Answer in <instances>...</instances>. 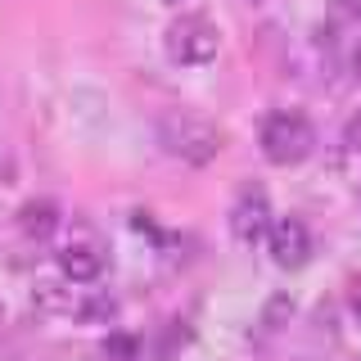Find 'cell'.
<instances>
[{
    "label": "cell",
    "mask_w": 361,
    "mask_h": 361,
    "mask_svg": "<svg viewBox=\"0 0 361 361\" xmlns=\"http://www.w3.org/2000/svg\"><path fill=\"white\" fill-rule=\"evenodd\" d=\"M271 199H267V190L262 185H244L240 190V199H235V212H231V231H235V240H244V244H257L262 235L271 231Z\"/></svg>",
    "instance_id": "obj_5"
},
{
    "label": "cell",
    "mask_w": 361,
    "mask_h": 361,
    "mask_svg": "<svg viewBox=\"0 0 361 361\" xmlns=\"http://www.w3.org/2000/svg\"><path fill=\"white\" fill-rule=\"evenodd\" d=\"M289 321H293V298H289V293H276V298L262 307V325H267V330H285Z\"/></svg>",
    "instance_id": "obj_10"
},
{
    "label": "cell",
    "mask_w": 361,
    "mask_h": 361,
    "mask_svg": "<svg viewBox=\"0 0 361 361\" xmlns=\"http://www.w3.org/2000/svg\"><path fill=\"white\" fill-rule=\"evenodd\" d=\"M267 248H271V262L285 267V271H298L302 262L312 257V231L302 217H276L267 231Z\"/></svg>",
    "instance_id": "obj_4"
},
{
    "label": "cell",
    "mask_w": 361,
    "mask_h": 361,
    "mask_svg": "<svg viewBox=\"0 0 361 361\" xmlns=\"http://www.w3.org/2000/svg\"><path fill=\"white\" fill-rule=\"evenodd\" d=\"M113 316H118V298L104 293V289H95L82 307H77V325H109Z\"/></svg>",
    "instance_id": "obj_8"
},
{
    "label": "cell",
    "mask_w": 361,
    "mask_h": 361,
    "mask_svg": "<svg viewBox=\"0 0 361 361\" xmlns=\"http://www.w3.org/2000/svg\"><path fill=\"white\" fill-rule=\"evenodd\" d=\"M353 73L361 77V45H357V50H353Z\"/></svg>",
    "instance_id": "obj_15"
},
{
    "label": "cell",
    "mask_w": 361,
    "mask_h": 361,
    "mask_svg": "<svg viewBox=\"0 0 361 361\" xmlns=\"http://www.w3.org/2000/svg\"><path fill=\"white\" fill-rule=\"evenodd\" d=\"M158 140H163L167 154H176L190 167H203L221 154V131L203 113H190V109H167L158 118Z\"/></svg>",
    "instance_id": "obj_1"
},
{
    "label": "cell",
    "mask_w": 361,
    "mask_h": 361,
    "mask_svg": "<svg viewBox=\"0 0 361 361\" xmlns=\"http://www.w3.org/2000/svg\"><path fill=\"white\" fill-rule=\"evenodd\" d=\"M135 353H140V338L127 334V330H113L104 338V357L109 361H135Z\"/></svg>",
    "instance_id": "obj_9"
},
{
    "label": "cell",
    "mask_w": 361,
    "mask_h": 361,
    "mask_svg": "<svg viewBox=\"0 0 361 361\" xmlns=\"http://www.w3.org/2000/svg\"><path fill=\"white\" fill-rule=\"evenodd\" d=\"M167 5H176V0H167Z\"/></svg>",
    "instance_id": "obj_16"
},
{
    "label": "cell",
    "mask_w": 361,
    "mask_h": 361,
    "mask_svg": "<svg viewBox=\"0 0 361 361\" xmlns=\"http://www.w3.org/2000/svg\"><path fill=\"white\" fill-rule=\"evenodd\" d=\"M343 145L348 149H361V109L348 118V127H343Z\"/></svg>",
    "instance_id": "obj_12"
},
{
    "label": "cell",
    "mask_w": 361,
    "mask_h": 361,
    "mask_svg": "<svg viewBox=\"0 0 361 361\" xmlns=\"http://www.w3.org/2000/svg\"><path fill=\"white\" fill-rule=\"evenodd\" d=\"M59 203L54 199H27L18 208V231L27 235V240H50V235H59Z\"/></svg>",
    "instance_id": "obj_6"
},
{
    "label": "cell",
    "mask_w": 361,
    "mask_h": 361,
    "mask_svg": "<svg viewBox=\"0 0 361 361\" xmlns=\"http://www.w3.org/2000/svg\"><path fill=\"white\" fill-rule=\"evenodd\" d=\"M37 302H41L45 312H63V307H68V298H63L54 285H37Z\"/></svg>",
    "instance_id": "obj_11"
},
{
    "label": "cell",
    "mask_w": 361,
    "mask_h": 361,
    "mask_svg": "<svg viewBox=\"0 0 361 361\" xmlns=\"http://www.w3.org/2000/svg\"><path fill=\"white\" fill-rule=\"evenodd\" d=\"M59 271L68 280H77V285H95L99 271H104V257H99V248H90V244H68L59 253Z\"/></svg>",
    "instance_id": "obj_7"
},
{
    "label": "cell",
    "mask_w": 361,
    "mask_h": 361,
    "mask_svg": "<svg viewBox=\"0 0 361 361\" xmlns=\"http://www.w3.org/2000/svg\"><path fill=\"white\" fill-rule=\"evenodd\" d=\"M257 145H262V154L271 163L293 167V163H302V158L312 154L316 131L298 109H271L262 118V127H257Z\"/></svg>",
    "instance_id": "obj_2"
},
{
    "label": "cell",
    "mask_w": 361,
    "mask_h": 361,
    "mask_svg": "<svg viewBox=\"0 0 361 361\" xmlns=\"http://www.w3.org/2000/svg\"><path fill=\"white\" fill-rule=\"evenodd\" d=\"M217 27H212L208 18L190 14V18H176L172 27H167V54H172L176 63L195 68V63H208L217 59Z\"/></svg>",
    "instance_id": "obj_3"
},
{
    "label": "cell",
    "mask_w": 361,
    "mask_h": 361,
    "mask_svg": "<svg viewBox=\"0 0 361 361\" xmlns=\"http://www.w3.org/2000/svg\"><path fill=\"white\" fill-rule=\"evenodd\" d=\"M353 316H357V325H361V285L353 289Z\"/></svg>",
    "instance_id": "obj_14"
},
{
    "label": "cell",
    "mask_w": 361,
    "mask_h": 361,
    "mask_svg": "<svg viewBox=\"0 0 361 361\" xmlns=\"http://www.w3.org/2000/svg\"><path fill=\"white\" fill-rule=\"evenodd\" d=\"M334 14L348 23H361V0H334Z\"/></svg>",
    "instance_id": "obj_13"
}]
</instances>
